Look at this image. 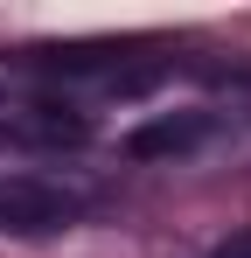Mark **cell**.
Here are the masks:
<instances>
[{"instance_id":"obj_4","label":"cell","mask_w":251,"mask_h":258,"mask_svg":"<svg viewBox=\"0 0 251 258\" xmlns=\"http://www.w3.org/2000/svg\"><path fill=\"white\" fill-rule=\"evenodd\" d=\"M216 258H251V230H237V237H223V244H216Z\"/></svg>"},{"instance_id":"obj_1","label":"cell","mask_w":251,"mask_h":258,"mask_svg":"<svg viewBox=\"0 0 251 258\" xmlns=\"http://www.w3.org/2000/svg\"><path fill=\"white\" fill-rule=\"evenodd\" d=\"M0 126L28 133V140H84V112L56 91H35L28 77H7L0 70Z\"/></svg>"},{"instance_id":"obj_3","label":"cell","mask_w":251,"mask_h":258,"mask_svg":"<svg viewBox=\"0 0 251 258\" xmlns=\"http://www.w3.org/2000/svg\"><path fill=\"white\" fill-rule=\"evenodd\" d=\"M196 140H203V119H174L167 112V119H147V126L126 133V154L133 161H161V154H189Z\"/></svg>"},{"instance_id":"obj_2","label":"cell","mask_w":251,"mask_h":258,"mask_svg":"<svg viewBox=\"0 0 251 258\" xmlns=\"http://www.w3.org/2000/svg\"><path fill=\"white\" fill-rule=\"evenodd\" d=\"M70 210L77 203L35 174H0V230H56L70 223Z\"/></svg>"}]
</instances>
